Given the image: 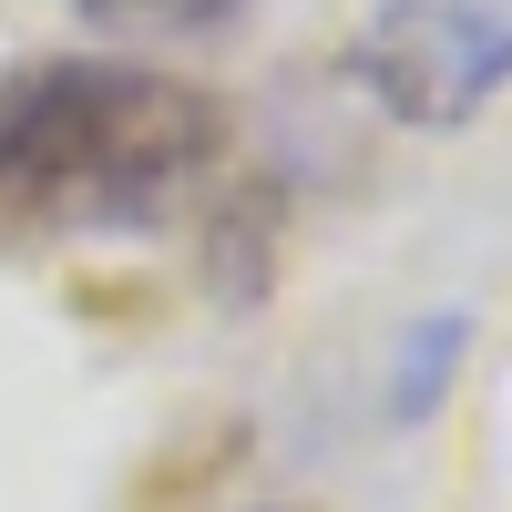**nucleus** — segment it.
<instances>
[{
    "label": "nucleus",
    "mask_w": 512,
    "mask_h": 512,
    "mask_svg": "<svg viewBox=\"0 0 512 512\" xmlns=\"http://www.w3.org/2000/svg\"><path fill=\"white\" fill-rule=\"evenodd\" d=\"M226 154V103L164 62L0 72V236H144Z\"/></svg>",
    "instance_id": "nucleus-1"
},
{
    "label": "nucleus",
    "mask_w": 512,
    "mask_h": 512,
    "mask_svg": "<svg viewBox=\"0 0 512 512\" xmlns=\"http://www.w3.org/2000/svg\"><path fill=\"white\" fill-rule=\"evenodd\" d=\"M461 349H472V318H461V308H431V318H420V328L400 338V359H390V420H431V410L451 400Z\"/></svg>",
    "instance_id": "nucleus-4"
},
{
    "label": "nucleus",
    "mask_w": 512,
    "mask_h": 512,
    "mask_svg": "<svg viewBox=\"0 0 512 512\" xmlns=\"http://www.w3.org/2000/svg\"><path fill=\"white\" fill-rule=\"evenodd\" d=\"M205 277H216L226 308H256L277 277V185H246L216 205V236H205Z\"/></svg>",
    "instance_id": "nucleus-3"
},
{
    "label": "nucleus",
    "mask_w": 512,
    "mask_h": 512,
    "mask_svg": "<svg viewBox=\"0 0 512 512\" xmlns=\"http://www.w3.org/2000/svg\"><path fill=\"white\" fill-rule=\"evenodd\" d=\"M349 82L390 123L451 134L512 82V0H379L349 41Z\"/></svg>",
    "instance_id": "nucleus-2"
}]
</instances>
